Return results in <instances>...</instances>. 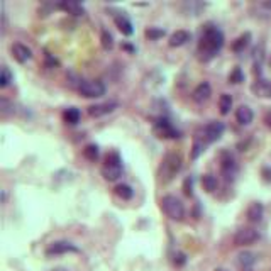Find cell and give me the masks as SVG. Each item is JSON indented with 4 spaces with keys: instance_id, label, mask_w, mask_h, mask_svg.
Returning a JSON list of instances; mask_svg holds the SVG:
<instances>
[{
    "instance_id": "4dcf8cb0",
    "label": "cell",
    "mask_w": 271,
    "mask_h": 271,
    "mask_svg": "<svg viewBox=\"0 0 271 271\" xmlns=\"http://www.w3.org/2000/svg\"><path fill=\"white\" fill-rule=\"evenodd\" d=\"M203 142L202 141H200V139L199 137H197L195 139V142H194V151H192V159H197V158H199V156H200V153H203Z\"/></svg>"
},
{
    "instance_id": "8992f818",
    "label": "cell",
    "mask_w": 271,
    "mask_h": 271,
    "mask_svg": "<svg viewBox=\"0 0 271 271\" xmlns=\"http://www.w3.org/2000/svg\"><path fill=\"white\" fill-rule=\"evenodd\" d=\"M256 241H260V232L254 227H241L239 231L234 234V244L244 248V246H251Z\"/></svg>"
},
{
    "instance_id": "9a60e30c",
    "label": "cell",
    "mask_w": 271,
    "mask_h": 271,
    "mask_svg": "<svg viewBox=\"0 0 271 271\" xmlns=\"http://www.w3.org/2000/svg\"><path fill=\"white\" fill-rule=\"evenodd\" d=\"M114 22H116L117 29L124 36H133V32H134L133 22H131V19L127 17L126 14H117L116 17H114Z\"/></svg>"
},
{
    "instance_id": "d590c367",
    "label": "cell",
    "mask_w": 271,
    "mask_h": 271,
    "mask_svg": "<svg viewBox=\"0 0 271 271\" xmlns=\"http://www.w3.org/2000/svg\"><path fill=\"white\" fill-rule=\"evenodd\" d=\"M263 5H265L266 9H271V2H265V3H263Z\"/></svg>"
},
{
    "instance_id": "484cf974",
    "label": "cell",
    "mask_w": 271,
    "mask_h": 271,
    "mask_svg": "<svg viewBox=\"0 0 271 271\" xmlns=\"http://www.w3.org/2000/svg\"><path fill=\"white\" fill-rule=\"evenodd\" d=\"M98 154H100V151H98V146L97 144H87V146H85L83 156L88 159V161H97Z\"/></svg>"
},
{
    "instance_id": "5bb4252c",
    "label": "cell",
    "mask_w": 271,
    "mask_h": 271,
    "mask_svg": "<svg viewBox=\"0 0 271 271\" xmlns=\"http://www.w3.org/2000/svg\"><path fill=\"white\" fill-rule=\"evenodd\" d=\"M212 95V87L208 81H202V83H199L194 90V93H192V97H194L195 102H199V104H202V102H207L208 98Z\"/></svg>"
},
{
    "instance_id": "9c48e42d",
    "label": "cell",
    "mask_w": 271,
    "mask_h": 271,
    "mask_svg": "<svg viewBox=\"0 0 271 271\" xmlns=\"http://www.w3.org/2000/svg\"><path fill=\"white\" fill-rule=\"evenodd\" d=\"M224 131H225V126L222 124V122H220V121H212L203 127V136H202V137L207 142H215V141H219V139L222 137Z\"/></svg>"
},
{
    "instance_id": "8fae6325",
    "label": "cell",
    "mask_w": 271,
    "mask_h": 271,
    "mask_svg": "<svg viewBox=\"0 0 271 271\" xmlns=\"http://www.w3.org/2000/svg\"><path fill=\"white\" fill-rule=\"evenodd\" d=\"M10 51H12V56L15 58V61H19V63H27V61L32 58L31 48H27L26 44H22V43L12 44Z\"/></svg>"
},
{
    "instance_id": "f546056e",
    "label": "cell",
    "mask_w": 271,
    "mask_h": 271,
    "mask_svg": "<svg viewBox=\"0 0 271 271\" xmlns=\"http://www.w3.org/2000/svg\"><path fill=\"white\" fill-rule=\"evenodd\" d=\"M229 81H231V83H242V81H244V73H242V69L237 67L234 68L231 71V75H229Z\"/></svg>"
},
{
    "instance_id": "277c9868",
    "label": "cell",
    "mask_w": 271,
    "mask_h": 271,
    "mask_svg": "<svg viewBox=\"0 0 271 271\" xmlns=\"http://www.w3.org/2000/svg\"><path fill=\"white\" fill-rule=\"evenodd\" d=\"M100 171L107 182H116V180H119V176L122 175V159L121 156H119V153L107 154L105 163Z\"/></svg>"
},
{
    "instance_id": "3957f363",
    "label": "cell",
    "mask_w": 271,
    "mask_h": 271,
    "mask_svg": "<svg viewBox=\"0 0 271 271\" xmlns=\"http://www.w3.org/2000/svg\"><path fill=\"white\" fill-rule=\"evenodd\" d=\"M159 207H161L163 213L171 220H180L185 219V205L182 203V200L176 199L175 195H165L159 200Z\"/></svg>"
},
{
    "instance_id": "ffe728a7",
    "label": "cell",
    "mask_w": 271,
    "mask_h": 271,
    "mask_svg": "<svg viewBox=\"0 0 271 271\" xmlns=\"http://www.w3.org/2000/svg\"><path fill=\"white\" fill-rule=\"evenodd\" d=\"M80 117H81V112L76 109V107H68V109L63 112V121L71 126L78 124V122H80Z\"/></svg>"
},
{
    "instance_id": "7402d4cb",
    "label": "cell",
    "mask_w": 271,
    "mask_h": 271,
    "mask_svg": "<svg viewBox=\"0 0 271 271\" xmlns=\"http://www.w3.org/2000/svg\"><path fill=\"white\" fill-rule=\"evenodd\" d=\"M116 195L122 200H131L134 197V190L126 183H119L116 187Z\"/></svg>"
},
{
    "instance_id": "f1b7e54d",
    "label": "cell",
    "mask_w": 271,
    "mask_h": 271,
    "mask_svg": "<svg viewBox=\"0 0 271 271\" xmlns=\"http://www.w3.org/2000/svg\"><path fill=\"white\" fill-rule=\"evenodd\" d=\"M144 36L146 38H149L151 41L161 39L163 36H165V29H161V27H147V29L144 31Z\"/></svg>"
},
{
    "instance_id": "1f68e13d",
    "label": "cell",
    "mask_w": 271,
    "mask_h": 271,
    "mask_svg": "<svg viewBox=\"0 0 271 271\" xmlns=\"http://www.w3.org/2000/svg\"><path fill=\"white\" fill-rule=\"evenodd\" d=\"M192 187H194V180H192V178H185V182H183V194L187 195V197L192 195Z\"/></svg>"
},
{
    "instance_id": "cb8c5ba5",
    "label": "cell",
    "mask_w": 271,
    "mask_h": 271,
    "mask_svg": "<svg viewBox=\"0 0 271 271\" xmlns=\"http://www.w3.org/2000/svg\"><path fill=\"white\" fill-rule=\"evenodd\" d=\"M202 187L205 192L212 194V192L217 190V178L213 175H203L202 176Z\"/></svg>"
},
{
    "instance_id": "30bf717a",
    "label": "cell",
    "mask_w": 271,
    "mask_h": 271,
    "mask_svg": "<svg viewBox=\"0 0 271 271\" xmlns=\"http://www.w3.org/2000/svg\"><path fill=\"white\" fill-rule=\"evenodd\" d=\"M117 107H119L117 102H104V104L88 107V114L92 117H102V116H107V114H112Z\"/></svg>"
},
{
    "instance_id": "7a4b0ae2",
    "label": "cell",
    "mask_w": 271,
    "mask_h": 271,
    "mask_svg": "<svg viewBox=\"0 0 271 271\" xmlns=\"http://www.w3.org/2000/svg\"><path fill=\"white\" fill-rule=\"evenodd\" d=\"M183 166V159L178 153H168L165 158H163L161 165H159L158 170V176L161 183H170L171 180L175 178L176 175L180 173Z\"/></svg>"
},
{
    "instance_id": "d6986e66",
    "label": "cell",
    "mask_w": 271,
    "mask_h": 271,
    "mask_svg": "<svg viewBox=\"0 0 271 271\" xmlns=\"http://www.w3.org/2000/svg\"><path fill=\"white\" fill-rule=\"evenodd\" d=\"M190 38H192L190 32L180 29V31H176L170 36V46L171 48H180V46H183V44H187L188 41H190Z\"/></svg>"
},
{
    "instance_id": "52a82bcc",
    "label": "cell",
    "mask_w": 271,
    "mask_h": 271,
    "mask_svg": "<svg viewBox=\"0 0 271 271\" xmlns=\"http://www.w3.org/2000/svg\"><path fill=\"white\" fill-rule=\"evenodd\" d=\"M154 134L161 139H176L180 137V133L175 129L173 124H171L168 119L165 117H159L158 121L154 122V127H153Z\"/></svg>"
},
{
    "instance_id": "836d02e7",
    "label": "cell",
    "mask_w": 271,
    "mask_h": 271,
    "mask_svg": "<svg viewBox=\"0 0 271 271\" xmlns=\"http://www.w3.org/2000/svg\"><path fill=\"white\" fill-rule=\"evenodd\" d=\"M263 175H265L266 182H271V168H265V170H263Z\"/></svg>"
},
{
    "instance_id": "4fadbf2b",
    "label": "cell",
    "mask_w": 271,
    "mask_h": 271,
    "mask_svg": "<svg viewBox=\"0 0 271 271\" xmlns=\"http://www.w3.org/2000/svg\"><path fill=\"white\" fill-rule=\"evenodd\" d=\"M56 7L61 10H65L67 14H71V15H83L85 14V7L81 5L80 2H76V0H61Z\"/></svg>"
},
{
    "instance_id": "603a6c76",
    "label": "cell",
    "mask_w": 271,
    "mask_h": 271,
    "mask_svg": "<svg viewBox=\"0 0 271 271\" xmlns=\"http://www.w3.org/2000/svg\"><path fill=\"white\" fill-rule=\"evenodd\" d=\"M219 109H220V114L222 116H227L232 109V97L229 93H222L219 98Z\"/></svg>"
},
{
    "instance_id": "6da1fadb",
    "label": "cell",
    "mask_w": 271,
    "mask_h": 271,
    "mask_svg": "<svg viewBox=\"0 0 271 271\" xmlns=\"http://www.w3.org/2000/svg\"><path fill=\"white\" fill-rule=\"evenodd\" d=\"M224 46V34L219 27L207 26L202 31L200 36V43H199V58L200 61L207 63L215 58L220 53V49Z\"/></svg>"
},
{
    "instance_id": "ac0fdd59",
    "label": "cell",
    "mask_w": 271,
    "mask_h": 271,
    "mask_svg": "<svg viewBox=\"0 0 271 271\" xmlns=\"http://www.w3.org/2000/svg\"><path fill=\"white\" fill-rule=\"evenodd\" d=\"M253 119H254V114L248 105H241L239 109L236 110V121L239 122L241 126H249L253 122Z\"/></svg>"
},
{
    "instance_id": "2e32d148",
    "label": "cell",
    "mask_w": 271,
    "mask_h": 271,
    "mask_svg": "<svg viewBox=\"0 0 271 271\" xmlns=\"http://www.w3.org/2000/svg\"><path fill=\"white\" fill-rule=\"evenodd\" d=\"M220 170H222V173L225 175L227 180L234 178V175H236V171H237V165L231 154H227V153L222 154V165H220Z\"/></svg>"
},
{
    "instance_id": "74e56055",
    "label": "cell",
    "mask_w": 271,
    "mask_h": 271,
    "mask_svg": "<svg viewBox=\"0 0 271 271\" xmlns=\"http://www.w3.org/2000/svg\"><path fill=\"white\" fill-rule=\"evenodd\" d=\"M53 271H68V270H65V268H55Z\"/></svg>"
},
{
    "instance_id": "44dd1931",
    "label": "cell",
    "mask_w": 271,
    "mask_h": 271,
    "mask_svg": "<svg viewBox=\"0 0 271 271\" xmlns=\"http://www.w3.org/2000/svg\"><path fill=\"white\" fill-rule=\"evenodd\" d=\"M249 41H251V34L249 32H244V34H241L239 38L232 43V51L234 53H242L246 48L249 46Z\"/></svg>"
},
{
    "instance_id": "d6a6232c",
    "label": "cell",
    "mask_w": 271,
    "mask_h": 271,
    "mask_svg": "<svg viewBox=\"0 0 271 271\" xmlns=\"http://www.w3.org/2000/svg\"><path fill=\"white\" fill-rule=\"evenodd\" d=\"M173 263L176 266H183L185 263H187V256H185L183 253H175L173 254Z\"/></svg>"
},
{
    "instance_id": "ba28073f",
    "label": "cell",
    "mask_w": 271,
    "mask_h": 271,
    "mask_svg": "<svg viewBox=\"0 0 271 271\" xmlns=\"http://www.w3.org/2000/svg\"><path fill=\"white\" fill-rule=\"evenodd\" d=\"M44 253H46V256H60V254H68V253H80V249L68 241H56L51 242Z\"/></svg>"
},
{
    "instance_id": "f35d334b",
    "label": "cell",
    "mask_w": 271,
    "mask_h": 271,
    "mask_svg": "<svg viewBox=\"0 0 271 271\" xmlns=\"http://www.w3.org/2000/svg\"><path fill=\"white\" fill-rule=\"evenodd\" d=\"M213 271H227V270H224V268H215Z\"/></svg>"
},
{
    "instance_id": "d4e9b609",
    "label": "cell",
    "mask_w": 271,
    "mask_h": 271,
    "mask_svg": "<svg viewBox=\"0 0 271 271\" xmlns=\"http://www.w3.org/2000/svg\"><path fill=\"white\" fill-rule=\"evenodd\" d=\"M237 263H239V266H242V268H249V266H253L256 263V256L253 253H241L237 256Z\"/></svg>"
},
{
    "instance_id": "e0dca14e",
    "label": "cell",
    "mask_w": 271,
    "mask_h": 271,
    "mask_svg": "<svg viewBox=\"0 0 271 271\" xmlns=\"http://www.w3.org/2000/svg\"><path fill=\"white\" fill-rule=\"evenodd\" d=\"M246 215H248V220L253 224H258L263 220V215H265V207H263V203L260 202H254L249 205L248 212H246Z\"/></svg>"
},
{
    "instance_id": "8d00e7d4",
    "label": "cell",
    "mask_w": 271,
    "mask_h": 271,
    "mask_svg": "<svg viewBox=\"0 0 271 271\" xmlns=\"http://www.w3.org/2000/svg\"><path fill=\"white\" fill-rule=\"evenodd\" d=\"M124 48H126V49H129V51H134V48H133V46H129V44H124Z\"/></svg>"
},
{
    "instance_id": "e575fe53",
    "label": "cell",
    "mask_w": 271,
    "mask_h": 271,
    "mask_svg": "<svg viewBox=\"0 0 271 271\" xmlns=\"http://www.w3.org/2000/svg\"><path fill=\"white\" fill-rule=\"evenodd\" d=\"M265 126L268 127V129H271V110L265 116Z\"/></svg>"
},
{
    "instance_id": "4316f807",
    "label": "cell",
    "mask_w": 271,
    "mask_h": 271,
    "mask_svg": "<svg viewBox=\"0 0 271 271\" xmlns=\"http://www.w3.org/2000/svg\"><path fill=\"white\" fill-rule=\"evenodd\" d=\"M12 80H14V76H12L10 69L7 67H2V69H0V87L2 88L9 87Z\"/></svg>"
},
{
    "instance_id": "5b68a950",
    "label": "cell",
    "mask_w": 271,
    "mask_h": 271,
    "mask_svg": "<svg viewBox=\"0 0 271 271\" xmlns=\"http://www.w3.org/2000/svg\"><path fill=\"white\" fill-rule=\"evenodd\" d=\"M105 85L100 80H81L78 92L80 95L87 97V98H98L102 95H105Z\"/></svg>"
},
{
    "instance_id": "83f0119b",
    "label": "cell",
    "mask_w": 271,
    "mask_h": 271,
    "mask_svg": "<svg viewBox=\"0 0 271 271\" xmlns=\"http://www.w3.org/2000/svg\"><path fill=\"white\" fill-rule=\"evenodd\" d=\"M100 43H102V48H104L105 51H109V49H112V48H114V38H112V34H110V32L107 31V29L102 31Z\"/></svg>"
},
{
    "instance_id": "7c38bea8",
    "label": "cell",
    "mask_w": 271,
    "mask_h": 271,
    "mask_svg": "<svg viewBox=\"0 0 271 271\" xmlns=\"http://www.w3.org/2000/svg\"><path fill=\"white\" fill-rule=\"evenodd\" d=\"M251 92L260 98H271V81L258 78L251 85Z\"/></svg>"
}]
</instances>
